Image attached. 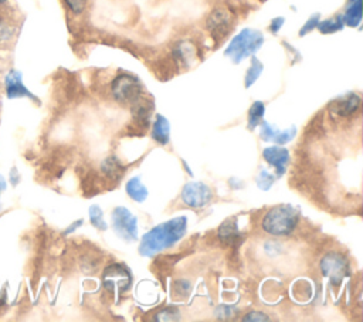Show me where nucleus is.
Instances as JSON below:
<instances>
[{
	"instance_id": "obj_18",
	"label": "nucleus",
	"mask_w": 363,
	"mask_h": 322,
	"mask_svg": "<svg viewBox=\"0 0 363 322\" xmlns=\"http://www.w3.org/2000/svg\"><path fill=\"white\" fill-rule=\"evenodd\" d=\"M16 34V24L10 13H0V45H6Z\"/></svg>"
},
{
	"instance_id": "obj_21",
	"label": "nucleus",
	"mask_w": 363,
	"mask_h": 322,
	"mask_svg": "<svg viewBox=\"0 0 363 322\" xmlns=\"http://www.w3.org/2000/svg\"><path fill=\"white\" fill-rule=\"evenodd\" d=\"M264 113H265V105L261 101H255L252 102V105L250 106L248 111V128L254 129L255 126H258L264 119Z\"/></svg>"
},
{
	"instance_id": "obj_7",
	"label": "nucleus",
	"mask_w": 363,
	"mask_h": 322,
	"mask_svg": "<svg viewBox=\"0 0 363 322\" xmlns=\"http://www.w3.org/2000/svg\"><path fill=\"white\" fill-rule=\"evenodd\" d=\"M112 228L126 241L138 238V218L126 207H115L112 211Z\"/></svg>"
},
{
	"instance_id": "obj_31",
	"label": "nucleus",
	"mask_w": 363,
	"mask_h": 322,
	"mask_svg": "<svg viewBox=\"0 0 363 322\" xmlns=\"http://www.w3.org/2000/svg\"><path fill=\"white\" fill-rule=\"evenodd\" d=\"M190 288H191V284L187 281V279H177L176 281V285H174V289L177 294L180 295H187L190 292Z\"/></svg>"
},
{
	"instance_id": "obj_19",
	"label": "nucleus",
	"mask_w": 363,
	"mask_h": 322,
	"mask_svg": "<svg viewBox=\"0 0 363 322\" xmlns=\"http://www.w3.org/2000/svg\"><path fill=\"white\" fill-rule=\"evenodd\" d=\"M343 21L349 27H357L362 23V0L349 1V6L343 14Z\"/></svg>"
},
{
	"instance_id": "obj_8",
	"label": "nucleus",
	"mask_w": 363,
	"mask_h": 322,
	"mask_svg": "<svg viewBox=\"0 0 363 322\" xmlns=\"http://www.w3.org/2000/svg\"><path fill=\"white\" fill-rule=\"evenodd\" d=\"M213 199L211 189L203 182H189L182 190V201L191 209H203Z\"/></svg>"
},
{
	"instance_id": "obj_15",
	"label": "nucleus",
	"mask_w": 363,
	"mask_h": 322,
	"mask_svg": "<svg viewBox=\"0 0 363 322\" xmlns=\"http://www.w3.org/2000/svg\"><path fill=\"white\" fill-rule=\"evenodd\" d=\"M152 138L160 143L167 145L170 140V125L169 121L163 115H156L153 126H152Z\"/></svg>"
},
{
	"instance_id": "obj_34",
	"label": "nucleus",
	"mask_w": 363,
	"mask_h": 322,
	"mask_svg": "<svg viewBox=\"0 0 363 322\" xmlns=\"http://www.w3.org/2000/svg\"><path fill=\"white\" fill-rule=\"evenodd\" d=\"M7 1H9V0H0V7L6 6V4H7Z\"/></svg>"
},
{
	"instance_id": "obj_30",
	"label": "nucleus",
	"mask_w": 363,
	"mask_h": 322,
	"mask_svg": "<svg viewBox=\"0 0 363 322\" xmlns=\"http://www.w3.org/2000/svg\"><path fill=\"white\" fill-rule=\"evenodd\" d=\"M234 311H235V309H234L233 306L223 304V305H218V306L216 308L214 313H216V316H217L218 319H230V318L233 316V312H234Z\"/></svg>"
},
{
	"instance_id": "obj_20",
	"label": "nucleus",
	"mask_w": 363,
	"mask_h": 322,
	"mask_svg": "<svg viewBox=\"0 0 363 322\" xmlns=\"http://www.w3.org/2000/svg\"><path fill=\"white\" fill-rule=\"evenodd\" d=\"M101 167H102V172L108 176V177H115V179H119L121 176H122V173H123V170H125V167H123V165L121 163V160L116 157V156H108L104 162H102V165H101Z\"/></svg>"
},
{
	"instance_id": "obj_12",
	"label": "nucleus",
	"mask_w": 363,
	"mask_h": 322,
	"mask_svg": "<svg viewBox=\"0 0 363 322\" xmlns=\"http://www.w3.org/2000/svg\"><path fill=\"white\" fill-rule=\"evenodd\" d=\"M4 87H6V95L9 99L28 96L35 99V96L24 87L21 81V72L17 70H10L7 75L4 77Z\"/></svg>"
},
{
	"instance_id": "obj_3",
	"label": "nucleus",
	"mask_w": 363,
	"mask_h": 322,
	"mask_svg": "<svg viewBox=\"0 0 363 322\" xmlns=\"http://www.w3.org/2000/svg\"><path fill=\"white\" fill-rule=\"evenodd\" d=\"M264 43V35L254 28H242L237 35L233 37L227 45L224 54L231 58L234 64L241 62L242 60L252 57Z\"/></svg>"
},
{
	"instance_id": "obj_1",
	"label": "nucleus",
	"mask_w": 363,
	"mask_h": 322,
	"mask_svg": "<svg viewBox=\"0 0 363 322\" xmlns=\"http://www.w3.org/2000/svg\"><path fill=\"white\" fill-rule=\"evenodd\" d=\"M186 230L187 218L184 216L174 217L169 221L155 226L142 237L139 254L142 257H153L155 254L173 247L177 241H180L184 237Z\"/></svg>"
},
{
	"instance_id": "obj_11",
	"label": "nucleus",
	"mask_w": 363,
	"mask_h": 322,
	"mask_svg": "<svg viewBox=\"0 0 363 322\" xmlns=\"http://www.w3.org/2000/svg\"><path fill=\"white\" fill-rule=\"evenodd\" d=\"M259 125H261L259 138L265 142H272V143H277V145H285V143L291 142L295 138V133H296L295 126H291L285 131H281L275 125H271L269 122H265V121H262Z\"/></svg>"
},
{
	"instance_id": "obj_6",
	"label": "nucleus",
	"mask_w": 363,
	"mask_h": 322,
	"mask_svg": "<svg viewBox=\"0 0 363 322\" xmlns=\"http://www.w3.org/2000/svg\"><path fill=\"white\" fill-rule=\"evenodd\" d=\"M132 284V275L126 265L111 264L102 274V285L109 292H125Z\"/></svg>"
},
{
	"instance_id": "obj_9",
	"label": "nucleus",
	"mask_w": 363,
	"mask_h": 322,
	"mask_svg": "<svg viewBox=\"0 0 363 322\" xmlns=\"http://www.w3.org/2000/svg\"><path fill=\"white\" fill-rule=\"evenodd\" d=\"M233 26V16L231 13L224 9V7H218L214 9L210 16L206 20V27L207 30L211 33V35L217 40L225 37V34L228 33V30Z\"/></svg>"
},
{
	"instance_id": "obj_10",
	"label": "nucleus",
	"mask_w": 363,
	"mask_h": 322,
	"mask_svg": "<svg viewBox=\"0 0 363 322\" xmlns=\"http://www.w3.org/2000/svg\"><path fill=\"white\" fill-rule=\"evenodd\" d=\"M262 157L274 167L277 177H281L285 173L289 163V152L286 148L279 145L268 146L262 150Z\"/></svg>"
},
{
	"instance_id": "obj_25",
	"label": "nucleus",
	"mask_w": 363,
	"mask_h": 322,
	"mask_svg": "<svg viewBox=\"0 0 363 322\" xmlns=\"http://www.w3.org/2000/svg\"><path fill=\"white\" fill-rule=\"evenodd\" d=\"M89 220L92 223L94 227H96L98 230H106V223L104 221V214L99 206H91L89 209Z\"/></svg>"
},
{
	"instance_id": "obj_4",
	"label": "nucleus",
	"mask_w": 363,
	"mask_h": 322,
	"mask_svg": "<svg viewBox=\"0 0 363 322\" xmlns=\"http://www.w3.org/2000/svg\"><path fill=\"white\" fill-rule=\"evenodd\" d=\"M111 92L115 101L132 105L140 96H143V85L135 75L119 74L111 84Z\"/></svg>"
},
{
	"instance_id": "obj_27",
	"label": "nucleus",
	"mask_w": 363,
	"mask_h": 322,
	"mask_svg": "<svg viewBox=\"0 0 363 322\" xmlns=\"http://www.w3.org/2000/svg\"><path fill=\"white\" fill-rule=\"evenodd\" d=\"M274 179H275L274 174H271L267 169H261L259 173H258V176H257V179H255V182H257V186H258L261 190H268V189L272 186Z\"/></svg>"
},
{
	"instance_id": "obj_35",
	"label": "nucleus",
	"mask_w": 363,
	"mask_h": 322,
	"mask_svg": "<svg viewBox=\"0 0 363 322\" xmlns=\"http://www.w3.org/2000/svg\"><path fill=\"white\" fill-rule=\"evenodd\" d=\"M3 186H4V184H3V182H1V179H0V189H1Z\"/></svg>"
},
{
	"instance_id": "obj_16",
	"label": "nucleus",
	"mask_w": 363,
	"mask_h": 322,
	"mask_svg": "<svg viewBox=\"0 0 363 322\" xmlns=\"http://www.w3.org/2000/svg\"><path fill=\"white\" fill-rule=\"evenodd\" d=\"M152 109H153V102L143 96H140L136 102L132 104V113L139 123L149 125V116L152 113Z\"/></svg>"
},
{
	"instance_id": "obj_24",
	"label": "nucleus",
	"mask_w": 363,
	"mask_h": 322,
	"mask_svg": "<svg viewBox=\"0 0 363 322\" xmlns=\"http://www.w3.org/2000/svg\"><path fill=\"white\" fill-rule=\"evenodd\" d=\"M173 55H174V58L180 60L183 64H187L189 60H191L194 57V48L187 43H180L173 50Z\"/></svg>"
},
{
	"instance_id": "obj_32",
	"label": "nucleus",
	"mask_w": 363,
	"mask_h": 322,
	"mask_svg": "<svg viewBox=\"0 0 363 322\" xmlns=\"http://www.w3.org/2000/svg\"><path fill=\"white\" fill-rule=\"evenodd\" d=\"M242 321H269V318L259 311H251L242 316Z\"/></svg>"
},
{
	"instance_id": "obj_29",
	"label": "nucleus",
	"mask_w": 363,
	"mask_h": 322,
	"mask_svg": "<svg viewBox=\"0 0 363 322\" xmlns=\"http://www.w3.org/2000/svg\"><path fill=\"white\" fill-rule=\"evenodd\" d=\"M319 21H320V14H319V13L312 14V16L306 20V23L302 26V28L299 30V35L303 37L305 34H308V33H311L312 30H315V28L318 27Z\"/></svg>"
},
{
	"instance_id": "obj_5",
	"label": "nucleus",
	"mask_w": 363,
	"mask_h": 322,
	"mask_svg": "<svg viewBox=\"0 0 363 322\" xmlns=\"http://www.w3.org/2000/svg\"><path fill=\"white\" fill-rule=\"evenodd\" d=\"M319 267L322 275L328 278L332 285H339L349 271L347 260L337 251H330L325 254L319 262Z\"/></svg>"
},
{
	"instance_id": "obj_17",
	"label": "nucleus",
	"mask_w": 363,
	"mask_h": 322,
	"mask_svg": "<svg viewBox=\"0 0 363 322\" xmlns=\"http://www.w3.org/2000/svg\"><path fill=\"white\" fill-rule=\"evenodd\" d=\"M125 190H126V194L138 201V203H142L147 199V189L143 186L142 180L139 176H135V177H130L128 182H126V186H125Z\"/></svg>"
},
{
	"instance_id": "obj_23",
	"label": "nucleus",
	"mask_w": 363,
	"mask_h": 322,
	"mask_svg": "<svg viewBox=\"0 0 363 322\" xmlns=\"http://www.w3.org/2000/svg\"><path fill=\"white\" fill-rule=\"evenodd\" d=\"M262 70H264L262 62H261L257 57L252 55V58H251V65H250V68L247 70L245 78H244V85H245V88H250V87L258 79V77L261 75Z\"/></svg>"
},
{
	"instance_id": "obj_33",
	"label": "nucleus",
	"mask_w": 363,
	"mask_h": 322,
	"mask_svg": "<svg viewBox=\"0 0 363 322\" xmlns=\"http://www.w3.org/2000/svg\"><path fill=\"white\" fill-rule=\"evenodd\" d=\"M284 23H285V18H284V17H275V18L271 20L269 30H271L274 34H277V33L279 31V28L284 26Z\"/></svg>"
},
{
	"instance_id": "obj_13",
	"label": "nucleus",
	"mask_w": 363,
	"mask_h": 322,
	"mask_svg": "<svg viewBox=\"0 0 363 322\" xmlns=\"http://www.w3.org/2000/svg\"><path fill=\"white\" fill-rule=\"evenodd\" d=\"M360 102H362L360 95L352 92V94H347L346 96H343L342 99L335 101L330 105V108L339 116H352L360 109Z\"/></svg>"
},
{
	"instance_id": "obj_26",
	"label": "nucleus",
	"mask_w": 363,
	"mask_h": 322,
	"mask_svg": "<svg viewBox=\"0 0 363 322\" xmlns=\"http://www.w3.org/2000/svg\"><path fill=\"white\" fill-rule=\"evenodd\" d=\"M153 319L155 321H177L180 319V311L176 306H166L160 309Z\"/></svg>"
},
{
	"instance_id": "obj_36",
	"label": "nucleus",
	"mask_w": 363,
	"mask_h": 322,
	"mask_svg": "<svg viewBox=\"0 0 363 322\" xmlns=\"http://www.w3.org/2000/svg\"><path fill=\"white\" fill-rule=\"evenodd\" d=\"M349 1H353V0H349Z\"/></svg>"
},
{
	"instance_id": "obj_14",
	"label": "nucleus",
	"mask_w": 363,
	"mask_h": 322,
	"mask_svg": "<svg viewBox=\"0 0 363 322\" xmlns=\"http://www.w3.org/2000/svg\"><path fill=\"white\" fill-rule=\"evenodd\" d=\"M217 237L225 245L235 243L238 240V237H240V231H238V226H237V218L235 217H230V218L224 220L221 223V226L218 227V230H217Z\"/></svg>"
},
{
	"instance_id": "obj_2",
	"label": "nucleus",
	"mask_w": 363,
	"mask_h": 322,
	"mask_svg": "<svg viewBox=\"0 0 363 322\" xmlns=\"http://www.w3.org/2000/svg\"><path fill=\"white\" fill-rule=\"evenodd\" d=\"M299 220V210L292 204H277L271 207L262 217L261 227L265 233L282 237L289 235Z\"/></svg>"
},
{
	"instance_id": "obj_22",
	"label": "nucleus",
	"mask_w": 363,
	"mask_h": 322,
	"mask_svg": "<svg viewBox=\"0 0 363 322\" xmlns=\"http://www.w3.org/2000/svg\"><path fill=\"white\" fill-rule=\"evenodd\" d=\"M345 26V21H343V16H335L332 18H326L323 21H319L318 24V28L322 34H333L336 31H340Z\"/></svg>"
},
{
	"instance_id": "obj_28",
	"label": "nucleus",
	"mask_w": 363,
	"mask_h": 322,
	"mask_svg": "<svg viewBox=\"0 0 363 322\" xmlns=\"http://www.w3.org/2000/svg\"><path fill=\"white\" fill-rule=\"evenodd\" d=\"M62 3L72 14H81L86 9L88 0H62Z\"/></svg>"
}]
</instances>
